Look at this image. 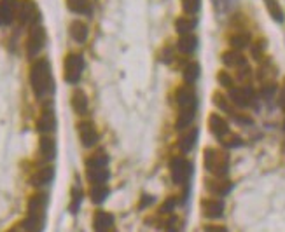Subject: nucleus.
Wrapping results in <instances>:
<instances>
[{
  "label": "nucleus",
  "instance_id": "c756f323",
  "mask_svg": "<svg viewBox=\"0 0 285 232\" xmlns=\"http://www.w3.org/2000/svg\"><path fill=\"white\" fill-rule=\"evenodd\" d=\"M200 77V65L195 63V61H191V63H187L184 66V80L187 86H193V84L198 80Z\"/></svg>",
  "mask_w": 285,
  "mask_h": 232
},
{
  "label": "nucleus",
  "instance_id": "de8ad7c7",
  "mask_svg": "<svg viewBox=\"0 0 285 232\" xmlns=\"http://www.w3.org/2000/svg\"><path fill=\"white\" fill-rule=\"evenodd\" d=\"M283 152H285V143H283Z\"/></svg>",
  "mask_w": 285,
  "mask_h": 232
},
{
  "label": "nucleus",
  "instance_id": "1a4fd4ad",
  "mask_svg": "<svg viewBox=\"0 0 285 232\" xmlns=\"http://www.w3.org/2000/svg\"><path fill=\"white\" fill-rule=\"evenodd\" d=\"M205 187L214 196H228L233 189V182L224 176H215V178L205 180Z\"/></svg>",
  "mask_w": 285,
  "mask_h": 232
},
{
  "label": "nucleus",
  "instance_id": "2eb2a0df",
  "mask_svg": "<svg viewBox=\"0 0 285 232\" xmlns=\"http://www.w3.org/2000/svg\"><path fill=\"white\" fill-rule=\"evenodd\" d=\"M175 99H177V105L180 108H185V106H196L198 105V99H196V93L191 86H182L177 89L175 93Z\"/></svg>",
  "mask_w": 285,
  "mask_h": 232
},
{
  "label": "nucleus",
  "instance_id": "49530a36",
  "mask_svg": "<svg viewBox=\"0 0 285 232\" xmlns=\"http://www.w3.org/2000/svg\"><path fill=\"white\" fill-rule=\"evenodd\" d=\"M7 232H25V230H23V227L20 225V227H13V229L7 230Z\"/></svg>",
  "mask_w": 285,
  "mask_h": 232
},
{
  "label": "nucleus",
  "instance_id": "72a5a7b5",
  "mask_svg": "<svg viewBox=\"0 0 285 232\" xmlns=\"http://www.w3.org/2000/svg\"><path fill=\"white\" fill-rule=\"evenodd\" d=\"M81 202H82V190L79 185H74L72 187V199H70V204H68V211H70L72 215H75V213L79 211V208H81Z\"/></svg>",
  "mask_w": 285,
  "mask_h": 232
},
{
  "label": "nucleus",
  "instance_id": "f3484780",
  "mask_svg": "<svg viewBox=\"0 0 285 232\" xmlns=\"http://www.w3.org/2000/svg\"><path fill=\"white\" fill-rule=\"evenodd\" d=\"M54 178V168L53 166H42V168H39L37 171L32 175V185L35 187H44V185H49L51 182H53Z\"/></svg>",
  "mask_w": 285,
  "mask_h": 232
},
{
  "label": "nucleus",
  "instance_id": "ea45409f",
  "mask_svg": "<svg viewBox=\"0 0 285 232\" xmlns=\"http://www.w3.org/2000/svg\"><path fill=\"white\" fill-rule=\"evenodd\" d=\"M264 47H266L264 40H257V42L252 44V56H254V60L261 61L262 53H264Z\"/></svg>",
  "mask_w": 285,
  "mask_h": 232
},
{
  "label": "nucleus",
  "instance_id": "b1692460",
  "mask_svg": "<svg viewBox=\"0 0 285 232\" xmlns=\"http://www.w3.org/2000/svg\"><path fill=\"white\" fill-rule=\"evenodd\" d=\"M72 108L79 115H86L87 113V96L82 89H75L72 94Z\"/></svg>",
  "mask_w": 285,
  "mask_h": 232
},
{
  "label": "nucleus",
  "instance_id": "423d86ee",
  "mask_svg": "<svg viewBox=\"0 0 285 232\" xmlns=\"http://www.w3.org/2000/svg\"><path fill=\"white\" fill-rule=\"evenodd\" d=\"M44 46H46V30L41 25H34L27 39V54L30 58H35L44 49Z\"/></svg>",
  "mask_w": 285,
  "mask_h": 232
},
{
  "label": "nucleus",
  "instance_id": "7c9ffc66",
  "mask_svg": "<svg viewBox=\"0 0 285 232\" xmlns=\"http://www.w3.org/2000/svg\"><path fill=\"white\" fill-rule=\"evenodd\" d=\"M89 197L94 204H102L105 199L109 197V189L107 185H91V190H89Z\"/></svg>",
  "mask_w": 285,
  "mask_h": 232
},
{
  "label": "nucleus",
  "instance_id": "c03bdc74",
  "mask_svg": "<svg viewBox=\"0 0 285 232\" xmlns=\"http://www.w3.org/2000/svg\"><path fill=\"white\" fill-rule=\"evenodd\" d=\"M171 60H173V51L166 47L164 51H161V61L163 63H171Z\"/></svg>",
  "mask_w": 285,
  "mask_h": 232
},
{
  "label": "nucleus",
  "instance_id": "f8f14e48",
  "mask_svg": "<svg viewBox=\"0 0 285 232\" xmlns=\"http://www.w3.org/2000/svg\"><path fill=\"white\" fill-rule=\"evenodd\" d=\"M77 131H79V138H81V143L84 147H94L98 142V131L97 128L93 126V123L89 121H82V123L77 124Z\"/></svg>",
  "mask_w": 285,
  "mask_h": 232
},
{
  "label": "nucleus",
  "instance_id": "a211bd4d",
  "mask_svg": "<svg viewBox=\"0 0 285 232\" xmlns=\"http://www.w3.org/2000/svg\"><path fill=\"white\" fill-rule=\"evenodd\" d=\"M16 7L18 0H0V21H2V25L13 23V20L16 18Z\"/></svg>",
  "mask_w": 285,
  "mask_h": 232
},
{
  "label": "nucleus",
  "instance_id": "473e14b6",
  "mask_svg": "<svg viewBox=\"0 0 285 232\" xmlns=\"http://www.w3.org/2000/svg\"><path fill=\"white\" fill-rule=\"evenodd\" d=\"M20 225L23 227L25 232H42V229H44V220H39V218H35V216L28 215L27 218H25L23 222L20 223Z\"/></svg>",
  "mask_w": 285,
  "mask_h": 232
},
{
  "label": "nucleus",
  "instance_id": "c85d7f7f",
  "mask_svg": "<svg viewBox=\"0 0 285 232\" xmlns=\"http://www.w3.org/2000/svg\"><path fill=\"white\" fill-rule=\"evenodd\" d=\"M196 27V21L191 20V18L180 16L175 20V30H177L178 35H185V33H193V28Z\"/></svg>",
  "mask_w": 285,
  "mask_h": 232
},
{
  "label": "nucleus",
  "instance_id": "bb28decb",
  "mask_svg": "<svg viewBox=\"0 0 285 232\" xmlns=\"http://www.w3.org/2000/svg\"><path fill=\"white\" fill-rule=\"evenodd\" d=\"M264 6H266V9H268L269 16H271L276 23H283L285 14H283V9H282V6H280L278 0H264Z\"/></svg>",
  "mask_w": 285,
  "mask_h": 232
},
{
  "label": "nucleus",
  "instance_id": "9d476101",
  "mask_svg": "<svg viewBox=\"0 0 285 232\" xmlns=\"http://www.w3.org/2000/svg\"><path fill=\"white\" fill-rule=\"evenodd\" d=\"M202 206V213L207 218H221L224 215V201L221 199H215V197H208V199H202L200 202Z\"/></svg>",
  "mask_w": 285,
  "mask_h": 232
},
{
  "label": "nucleus",
  "instance_id": "6e6552de",
  "mask_svg": "<svg viewBox=\"0 0 285 232\" xmlns=\"http://www.w3.org/2000/svg\"><path fill=\"white\" fill-rule=\"evenodd\" d=\"M46 208H47V194L37 192L28 201V215L35 216L39 220H46Z\"/></svg>",
  "mask_w": 285,
  "mask_h": 232
},
{
  "label": "nucleus",
  "instance_id": "6ab92c4d",
  "mask_svg": "<svg viewBox=\"0 0 285 232\" xmlns=\"http://www.w3.org/2000/svg\"><path fill=\"white\" fill-rule=\"evenodd\" d=\"M222 63H224L226 66H229V68H242V66L248 65L247 63V58L243 56L240 51L236 49H231V51H226L224 54H222Z\"/></svg>",
  "mask_w": 285,
  "mask_h": 232
},
{
  "label": "nucleus",
  "instance_id": "39448f33",
  "mask_svg": "<svg viewBox=\"0 0 285 232\" xmlns=\"http://www.w3.org/2000/svg\"><path fill=\"white\" fill-rule=\"evenodd\" d=\"M16 18L21 25H32L34 27L39 20V7L34 0H18Z\"/></svg>",
  "mask_w": 285,
  "mask_h": 232
},
{
  "label": "nucleus",
  "instance_id": "a19ab883",
  "mask_svg": "<svg viewBox=\"0 0 285 232\" xmlns=\"http://www.w3.org/2000/svg\"><path fill=\"white\" fill-rule=\"evenodd\" d=\"M175 206H177V199L168 197L161 204V208H159V215H168V213H171L175 209Z\"/></svg>",
  "mask_w": 285,
  "mask_h": 232
},
{
  "label": "nucleus",
  "instance_id": "9b49d317",
  "mask_svg": "<svg viewBox=\"0 0 285 232\" xmlns=\"http://www.w3.org/2000/svg\"><path fill=\"white\" fill-rule=\"evenodd\" d=\"M56 128V115H54L53 105H46L42 108V113L37 121V131L42 135H49Z\"/></svg>",
  "mask_w": 285,
  "mask_h": 232
},
{
  "label": "nucleus",
  "instance_id": "4468645a",
  "mask_svg": "<svg viewBox=\"0 0 285 232\" xmlns=\"http://www.w3.org/2000/svg\"><path fill=\"white\" fill-rule=\"evenodd\" d=\"M112 227H114V216L111 213L104 211V209H98L93 216L94 232H111Z\"/></svg>",
  "mask_w": 285,
  "mask_h": 232
},
{
  "label": "nucleus",
  "instance_id": "aec40b11",
  "mask_svg": "<svg viewBox=\"0 0 285 232\" xmlns=\"http://www.w3.org/2000/svg\"><path fill=\"white\" fill-rule=\"evenodd\" d=\"M195 115H196V106H185V108H180L178 110L175 128H177L178 131L189 128L193 124V121H195Z\"/></svg>",
  "mask_w": 285,
  "mask_h": 232
},
{
  "label": "nucleus",
  "instance_id": "4c0bfd02",
  "mask_svg": "<svg viewBox=\"0 0 285 232\" xmlns=\"http://www.w3.org/2000/svg\"><path fill=\"white\" fill-rule=\"evenodd\" d=\"M200 7H202V0H182V9L185 14L195 16L200 13Z\"/></svg>",
  "mask_w": 285,
  "mask_h": 232
},
{
  "label": "nucleus",
  "instance_id": "58836bf2",
  "mask_svg": "<svg viewBox=\"0 0 285 232\" xmlns=\"http://www.w3.org/2000/svg\"><path fill=\"white\" fill-rule=\"evenodd\" d=\"M217 80L222 87H226V89H231V87L235 86V80H233V77L229 75L226 70H221V72L217 73Z\"/></svg>",
  "mask_w": 285,
  "mask_h": 232
},
{
  "label": "nucleus",
  "instance_id": "f257e3e1",
  "mask_svg": "<svg viewBox=\"0 0 285 232\" xmlns=\"http://www.w3.org/2000/svg\"><path fill=\"white\" fill-rule=\"evenodd\" d=\"M30 86L34 94L39 99L46 98L53 91V75H51V65L46 58L37 60L30 68Z\"/></svg>",
  "mask_w": 285,
  "mask_h": 232
},
{
  "label": "nucleus",
  "instance_id": "5701e85b",
  "mask_svg": "<svg viewBox=\"0 0 285 232\" xmlns=\"http://www.w3.org/2000/svg\"><path fill=\"white\" fill-rule=\"evenodd\" d=\"M196 142H198V130L193 128V130H189L187 133H184V135L180 136V140H178V149L184 154H187L195 149Z\"/></svg>",
  "mask_w": 285,
  "mask_h": 232
},
{
  "label": "nucleus",
  "instance_id": "09e8293b",
  "mask_svg": "<svg viewBox=\"0 0 285 232\" xmlns=\"http://www.w3.org/2000/svg\"><path fill=\"white\" fill-rule=\"evenodd\" d=\"M0 25H2V21H0Z\"/></svg>",
  "mask_w": 285,
  "mask_h": 232
},
{
  "label": "nucleus",
  "instance_id": "a18cd8bd",
  "mask_svg": "<svg viewBox=\"0 0 285 232\" xmlns=\"http://www.w3.org/2000/svg\"><path fill=\"white\" fill-rule=\"evenodd\" d=\"M203 230L205 232H228L224 225H205Z\"/></svg>",
  "mask_w": 285,
  "mask_h": 232
},
{
  "label": "nucleus",
  "instance_id": "e433bc0d",
  "mask_svg": "<svg viewBox=\"0 0 285 232\" xmlns=\"http://www.w3.org/2000/svg\"><path fill=\"white\" fill-rule=\"evenodd\" d=\"M222 147L226 149H236V147H242L243 145V140L240 138L238 135H233V133H228L224 138H221Z\"/></svg>",
  "mask_w": 285,
  "mask_h": 232
},
{
  "label": "nucleus",
  "instance_id": "f704fd0d",
  "mask_svg": "<svg viewBox=\"0 0 285 232\" xmlns=\"http://www.w3.org/2000/svg\"><path fill=\"white\" fill-rule=\"evenodd\" d=\"M109 164V157L104 150H98L93 156H89L86 159V168H91V166H107Z\"/></svg>",
  "mask_w": 285,
  "mask_h": 232
},
{
  "label": "nucleus",
  "instance_id": "2f4dec72",
  "mask_svg": "<svg viewBox=\"0 0 285 232\" xmlns=\"http://www.w3.org/2000/svg\"><path fill=\"white\" fill-rule=\"evenodd\" d=\"M229 44H231L233 49L242 51L248 46V44H250V35L245 33V32L243 33H235V35L229 37Z\"/></svg>",
  "mask_w": 285,
  "mask_h": 232
},
{
  "label": "nucleus",
  "instance_id": "c9c22d12",
  "mask_svg": "<svg viewBox=\"0 0 285 232\" xmlns=\"http://www.w3.org/2000/svg\"><path fill=\"white\" fill-rule=\"evenodd\" d=\"M276 91H278L276 82H273V80H269V82H262L261 91H259V96H261L262 99H271L273 96H275Z\"/></svg>",
  "mask_w": 285,
  "mask_h": 232
},
{
  "label": "nucleus",
  "instance_id": "f03ea898",
  "mask_svg": "<svg viewBox=\"0 0 285 232\" xmlns=\"http://www.w3.org/2000/svg\"><path fill=\"white\" fill-rule=\"evenodd\" d=\"M203 166L214 176H226L229 169V154L226 150H217L208 147L203 152Z\"/></svg>",
  "mask_w": 285,
  "mask_h": 232
},
{
  "label": "nucleus",
  "instance_id": "ddd939ff",
  "mask_svg": "<svg viewBox=\"0 0 285 232\" xmlns=\"http://www.w3.org/2000/svg\"><path fill=\"white\" fill-rule=\"evenodd\" d=\"M208 130H210V133L215 138L221 140L229 133V124L219 113H210V117H208Z\"/></svg>",
  "mask_w": 285,
  "mask_h": 232
},
{
  "label": "nucleus",
  "instance_id": "412c9836",
  "mask_svg": "<svg viewBox=\"0 0 285 232\" xmlns=\"http://www.w3.org/2000/svg\"><path fill=\"white\" fill-rule=\"evenodd\" d=\"M39 152H41V156L46 161L54 159V156H56V142H54V138L44 135L41 142H39Z\"/></svg>",
  "mask_w": 285,
  "mask_h": 232
},
{
  "label": "nucleus",
  "instance_id": "37998d69",
  "mask_svg": "<svg viewBox=\"0 0 285 232\" xmlns=\"http://www.w3.org/2000/svg\"><path fill=\"white\" fill-rule=\"evenodd\" d=\"M152 202H154V197L144 194V196H142V199H140V202H138V209H145L147 206H151Z\"/></svg>",
  "mask_w": 285,
  "mask_h": 232
},
{
  "label": "nucleus",
  "instance_id": "dca6fc26",
  "mask_svg": "<svg viewBox=\"0 0 285 232\" xmlns=\"http://www.w3.org/2000/svg\"><path fill=\"white\" fill-rule=\"evenodd\" d=\"M86 176L91 185H105L111 173H109L107 166H91L86 169Z\"/></svg>",
  "mask_w": 285,
  "mask_h": 232
},
{
  "label": "nucleus",
  "instance_id": "7ed1b4c3",
  "mask_svg": "<svg viewBox=\"0 0 285 232\" xmlns=\"http://www.w3.org/2000/svg\"><path fill=\"white\" fill-rule=\"evenodd\" d=\"M191 173H193V164L189 163L185 157H182V156L171 157L170 175H171L173 183H177V185H187L189 178H191Z\"/></svg>",
  "mask_w": 285,
  "mask_h": 232
},
{
  "label": "nucleus",
  "instance_id": "a878e982",
  "mask_svg": "<svg viewBox=\"0 0 285 232\" xmlns=\"http://www.w3.org/2000/svg\"><path fill=\"white\" fill-rule=\"evenodd\" d=\"M87 25L82 23V21H74V23L70 25V37L75 40L77 44H84L87 39Z\"/></svg>",
  "mask_w": 285,
  "mask_h": 232
},
{
  "label": "nucleus",
  "instance_id": "20e7f679",
  "mask_svg": "<svg viewBox=\"0 0 285 232\" xmlns=\"http://www.w3.org/2000/svg\"><path fill=\"white\" fill-rule=\"evenodd\" d=\"M84 72V58L82 54H68L65 58L63 65V77L68 84H77L81 80V75Z\"/></svg>",
  "mask_w": 285,
  "mask_h": 232
},
{
  "label": "nucleus",
  "instance_id": "4be33fe9",
  "mask_svg": "<svg viewBox=\"0 0 285 232\" xmlns=\"http://www.w3.org/2000/svg\"><path fill=\"white\" fill-rule=\"evenodd\" d=\"M196 47H198V39H196V35H193V33H185V35L178 37L177 49L180 51V53L191 54L196 51Z\"/></svg>",
  "mask_w": 285,
  "mask_h": 232
},
{
  "label": "nucleus",
  "instance_id": "79ce46f5",
  "mask_svg": "<svg viewBox=\"0 0 285 232\" xmlns=\"http://www.w3.org/2000/svg\"><path fill=\"white\" fill-rule=\"evenodd\" d=\"M236 77H238L240 82L247 84L248 80H250V77H252V70H250V66L245 65V66H242V68H238V70H236Z\"/></svg>",
  "mask_w": 285,
  "mask_h": 232
},
{
  "label": "nucleus",
  "instance_id": "393cba45",
  "mask_svg": "<svg viewBox=\"0 0 285 232\" xmlns=\"http://www.w3.org/2000/svg\"><path fill=\"white\" fill-rule=\"evenodd\" d=\"M67 7L75 14H84V16L93 14V6L89 0H67Z\"/></svg>",
  "mask_w": 285,
  "mask_h": 232
},
{
  "label": "nucleus",
  "instance_id": "cd10ccee",
  "mask_svg": "<svg viewBox=\"0 0 285 232\" xmlns=\"http://www.w3.org/2000/svg\"><path fill=\"white\" fill-rule=\"evenodd\" d=\"M212 101H214V105L217 106L219 110H222V112L229 113L231 117L236 113L235 108H233V105H231V99L226 98L222 93H214V98H212Z\"/></svg>",
  "mask_w": 285,
  "mask_h": 232
},
{
  "label": "nucleus",
  "instance_id": "0eeeda50",
  "mask_svg": "<svg viewBox=\"0 0 285 232\" xmlns=\"http://www.w3.org/2000/svg\"><path fill=\"white\" fill-rule=\"evenodd\" d=\"M229 99H231L233 105L240 106V108H247V106H252L255 103V91L250 86H233L229 89Z\"/></svg>",
  "mask_w": 285,
  "mask_h": 232
}]
</instances>
